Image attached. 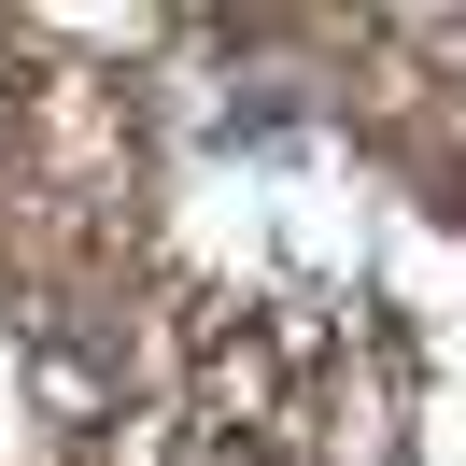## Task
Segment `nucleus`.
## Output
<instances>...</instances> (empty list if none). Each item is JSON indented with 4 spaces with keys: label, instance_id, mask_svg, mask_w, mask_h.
Segmentation results:
<instances>
[{
    "label": "nucleus",
    "instance_id": "nucleus-1",
    "mask_svg": "<svg viewBox=\"0 0 466 466\" xmlns=\"http://www.w3.org/2000/svg\"><path fill=\"white\" fill-rule=\"evenodd\" d=\"M212 424H240L255 452H297V466H396V368L353 311L325 297H283V311H240L227 339V381H212Z\"/></svg>",
    "mask_w": 466,
    "mask_h": 466
}]
</instances>
